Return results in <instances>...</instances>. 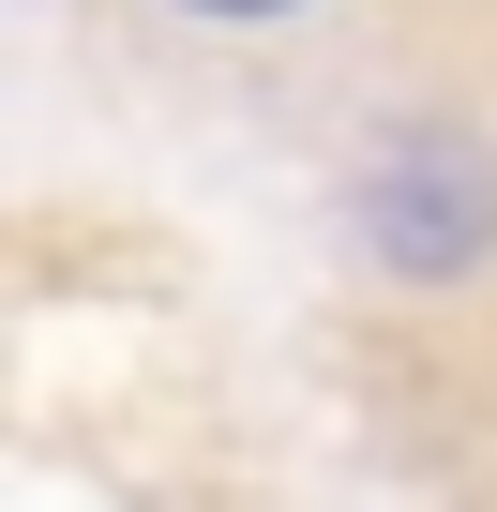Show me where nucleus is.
<instances>
[{"label": "nucleus", "instance_id": "f257e3e1", "mask_svg": "<svg viewBox=\"0 0 497 512\" xmlns=\"http://www.w3.org/2000/svg\"><path fill=\"white\" fill-rule=\"evenodd\" d=\"M347 226H362L377 272H407V287H467L482 256H497V136H467V121H407V136H377Z\"/></svg>", "mask_w": 497, "mask_h": 512}, {"label": "nucleus", "instance_id": "f03ea898", "mask_svg": "<svg viewBox=\"0 0 497 512\" xmlns=\"http://www.w3.org/2000/svg\"><path fill=\"white\" fill-rule=\"evenodd\" d=\"M181 16H226V31H257V16H302V0H181Z\"/></svg>", "mask_w": 497, "mask_h": 512}]
</instances>
